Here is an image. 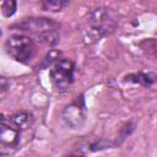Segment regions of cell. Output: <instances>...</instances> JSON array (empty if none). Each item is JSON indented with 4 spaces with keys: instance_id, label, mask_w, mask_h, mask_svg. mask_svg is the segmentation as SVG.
<instances>
[{
    "instance_id": "cell-5",
    "label": "cell",
    "mask_w": 157,
    "mask_h": 157,
    "mask_svg": "<svg viewBox=\"0 0 157 157\" xmlns=\"http://www.w3.org/2000/svg\"><path fill=\"white\" fill-rule=\"evenodd\" d=\"M64 121L72 129H80L86 120V104L83 96L77 97L63 110Z\"/></svg>"
},
{
    "instance_id": "cell-6",
    "label": "cell",
    "mask_w": 157,
    "mask_h": 157,
    "mask_svg": "<svg viewBox=\"0 0 157 157\" xmlns=\"http://www.w3.org/2000/svg\"><path fill=\"white\" fill-rule=\"evenodd\" d=\"M125 81L139 83L142 86H151L157 81V75L153 72H137L125 76Z\"/></svg>"
},
{
    "instance_id": "cell-2",
    "label": "cell",
    "mask_w": 157,
    "mask_h": 157,
    "mask_svg": "<svg viewBox=\"0 0 157 157\" xmlns=\"http://www.w3.org/2000/svg\"><path fill=\"white\" fill-rule=\"evenodd\" d=\"M6 53L21 64H28L36 55L33 39L25 34H12L5 42Z\"/></svg>"
},
{
    "instance_id": "cell-4",
    "label": "cell",
    "mask_w": 157,
    "mask_h": 157,
    "mask_svg": "<svg viewBox=\"0 0 157 157\" xmlns=\"http://www.w3.org/2000/svg\"><path fill=\"white\" fill-rule=\"evenodd\" d=\"M25 130L13 125L7 118L1 119V131H0V145L1 153L6 155L18 148L22 132Z\"/></svg>"
},
{
    "instance_id": "cell-7",
    "label": "cell",
    "mask_w": 157,
    "mask_h": 157,
    "mask_svg": "<svg viewBox=\"0 0 157 157\" xmlns=\"http://www.w3.org/2000/svg\"><path fill=\"white\" fill-rule=\"evenodd\" d=\"M66 5H67V2L66 1H61V0H49V1H42L40 2V6H42L43 10L52 11V12L60 11Z\"/></svg>"
},
{
    "instance_id": "cell-9",
    "label": "cell",
    "mask_w": 157,
    "mask_h": 157,
    "mask_svg": "<svg viewBox=\"0 0 157 157\" xmlns=\"http://www.w3.org/2000/svg\"><path fill=\"white\" fill-rule=\"evenodd\" d=\"M66 157H85V156H81V155H69Z\"/></svg>"
},
{
    "instance_id": "cell-1",
    "label": "cell",
    "mask_w": 157,
    "mask_h": 157,
    "mask_svg": "<svg viewBox=\"0 0 157 157\" xmlns=\"http://www.w3.org/2000/svg\"><path fill=\"white\" fill-rule=\"evenodd\" d=\"M59 27L60 25L52 18L47 17H29L23 18L11 26V28L29 32L34 34L42 43L47 45H54L59 40Z\"/></svg>"
},
{
    "instance_id": "cell-3",
    "label": "cell",
    "mask_w": 157,
    "mask_h": 157,
    "mask_svg": "<svg viewBox=\"0 0 157 157\" xmlns=\"http://www.w3.org/2000/svg\"><path fill=\"white\" fill-rule=\"evenodd\" d=\"M74 74L75 65L69 59L56 60L49 70L50 81L53 82L54 87L60 92H65L69 86L74 82Z\"/></svg>"
},
{
    "instance_id": "cell-8",
    "label": "cell",
    "mask_w": 157,
    "mask_h": 157,
    "mask_svg": "<svg viewBox=\"0 0 157 157\" xmlns=\"http://www.w3.org/2000/svg\"><path fill=\"white\" fill-rule=\"evenodd\" d=\"M1 11H2V15L6 16V17L12 16L15 13V11H16V1H13V0L2 1V4H1Z\"/></svg>"
}]
</instances>
